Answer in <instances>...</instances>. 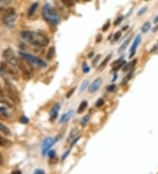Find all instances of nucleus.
Masks as SVG:
<instances>
[{
    "label": "nucleus",
    "mask_w": 158,
    "mask_h": 174,
    "mask_svg": "<svg viewBox=\"0 0 158 174\" xmlns=\"http://www.w3.org/2000/svg\"><path fill=\"white\" fill-rule=\"evenodd\" d=\"M21 37L28 43L39 47H46L49 43V39L47 36L39 32L34 31H23L21 32Z\"/></svg>",
    "instance_id": "1"
},
{
    "label": "nucleus",
    "mask_w": 158,
    "mask_h": 174,
    "mask_svg": "<svg viewBox=\"0 0 158 174\" xmlns=\"http://www.w3.org/2000/svg\"><path fill=\"white\" fill-rule=\"evenodd\" d=\"M42 16L46 21L52 25H57L60 21L58 13L54 10V8L49 4H46L43 7Z\"/></svg>",
    "instance_id": "2"
},
{
    "label": "nucleus",
    "mask_w": 158,
    "mask_h": 174,
    "mask_svg": "<svg viewBox=\"0 0 158 174\" xmlns=\"http://www.w3.org/2000/svg\"><path fill=\"white\" fill-rule=\"evenodd\" d=\"M0 18L4 24L8 27H12L16 20V12L13 8H2L0 9Z\"/></svg>",
    "instance_id": "3"
},
{
    "label": "nucleus",
    "mask_w": 158,
    "mask_h": 174,
    "mask_svg": "<svg viewBox=\"0 0 158 174\" xmlns=\"http://www.w3.org/2000/svg\"><path fill=\"white\" fill-rule=\"evenodd\" d=\"M5 90H6V95L9 97V99L14 103H19L20 102V95L19 92L18 91L16 86L12 84L9 79L5 80Z\"/></svg>",
    "instance_id": "4"
},
{
    "label": "nucleus",
    "mask_w": 158,
    "mask_h": 174,
    "mask_svg": "<svg viewBox=\"0 0 158 174\" xmlns=\"http://www.w3.org/2000/svg\"><path fill=\"white\" fill-rule=\"evenodd\" d=\"M0 76L1 77H5V76H9L10 77H12V79L18 80V71L15 69V66L11 65L9 64H1L0 67Z\"/></svg>",
    "instance_id": "5"
},
{
    "label": "nucleus",
    "mask_w": 158,
    "mask_h": 174,
    "mask_svg": "<svg viewBox=\"0 0 158 174\" xmlns=\"http://www.w3.org/2000/svg\"><path fill=\"white\" fill-rule=\"evenodd\" d=\"M17 66L18 67V69L21 70L24 79H26V80L30 79V77L32 76V67L29 65L28 62L26 61L23 58L19 59L17 61Z\"/></svg>",
    "instance_id": "6"
},
{
    "label": "nucleus",
    "mask_w": 158,
    "mask_h": 174,
    "mask_svg": "<svg viewBox=\"0 0 158 174\" xmlns=\"http://www.w3.org/2000/svg\"><path fill=\"white\" fill-rule=\"evenodd\" d=\"M19 55H20L21 57L25 59L26 61H27L29 64H34L35 66H38V67H41V68H45L47 66L46 62H44L43 60H41L37 56H34L33 55H30V54L25 52H19Z\"/></svg>",
    "instance_id": "7"
},
{
    "label": "nucleus",
    "mask_w": 158,
    "mask_h": 174,
    "mask_svg": "<svg viewBox=\"0 0 158 174\" xmlns=\"http://www.w3.org/2000/svg\"><path fill=\"white\" fill-rule=\"evenodd\" d=\"M3 58L5 59V61L7 64L13 65V66H17L18 59L15 56L12 48H7L3 52Z\"/></svg>",
    "instance_id": "8"
},
{
    "label": "nucleus",
    "mask_w": 158,
    "mask_h": 174,
    "mask_svg": "<svg viewBox=\"0 0 158 174\" xmlns=\"http://www.w3.org/2000/svg\"><path fill=\"white\" fill-rule=\"evenodd\" d=\"M55 143V140H54L51 137H47L44 140L42 143V154L45 155L46 153H47L48 150L52 147Z\"/></svg>",
    "instance_id": "9"
},
{
    "label": "nucleus",
    "mask_w": 158,
    "mask_h": 174,
    "mask_svg": "<svg viewBox=\"0 0 158 174\" xmlns=\"http://www.w3.org/2000/svg\"><path fill=\"white\" fill-rule=\"evenodd\" d=\"M141 41V37L140 35H137L136 38L135 39V41L132 44V47L130 48V55H129V58H132L134 56H135V52H136V49H137V47L139 46V44Z\"/></svg>",
    "instance_id": "10"
},
{
    "label": "nucleus",
    "mask_w": 158,
    "mask_h": 174,
    "mask_svg": "<svg viewBox=\"0 0 158 174\" xmlns=\"http://www.w3.org/2000/svg\"><path fill=\"white\" fill-rule=\"evenodd\" d=\"M101 84H102V80L100 78L94 80L93 83H91L89 86V92L91 93H96L99 89V87L101 86Z\"/></svg>",
    "instance_id": "11"
},
{
    "label": "nucleus",
    "mask_w": 158,
    "mask_h": 174,
    "mask_svg": "<svg viewBox=\"0 0 158 174\" xmlns=\"http://www.w3.org/2000/svg\"><path fill=\"white\" fill-rule=\"evenodd\" d=\"M12 144V142L9 141L8 139H6L5 137H2L0 135V147H3V148H7V147H10Z\"/></svg>",
    "instance_id": "12"
},
{
    "label": "nucleus",
    "mask_w": 158,
    "mask_h": 174,
    "mask_svg": "<svg viewBox=\"0 0 158 174\" xmlns=\"http://www.w3.org/2000/svg\"><path fill=\"white\" fill-rule=\"evenodd\" d=\"M72 114H73V111L72 110H70V112L64 114L62 116V118H61V120H60V122H61V123H64V122H68L69 119H70V117H71V115H72Z\"/></svg>",
    "instance_id": "13"
},
{
    "label": "nucleus",
    "mask_w": 158,
    "mask_h": 174,
    "mask_svg": "<svg viewBox=\"0 0 158 174\" xmlns=\"http://www.w3.org/2000/svg\"><path fill=\"white\" fill-rule=\"evenodd\" d=\"M111 57V55H108V56H107L104 59V61L101 63V64H100L99 66L98 67V70H99L100 71V70H103L105 66H106V64H108V62H109V60H110V58Z\"/></svg>",
    "instance_id": "14"
},
{
    "label": "nucleus",
    "mask_w": 158,
    "mask_h": 174,
    "mask_svg": "<svg viewBox=\"0 0 158 174\" xmlns=\"http://www.w3.org/2000/svg\"><path fill=\"white\" fill-rule=\"evenodd\" d=\"M87 106H88L87 101H86V100H83L82 103L80 104V106H79L78 110H77V113H78V114H82L83 112L87 108Z\"/></svg>",
    "instance_id": "15"
},
{
    "label": "nucleus",
    "mask_w": 158,
    "mask_h": 174,
    "mask_svg": "<svg viewBox=\"0 0 158 174\" xmlns=\"http://www.w3.org/2000/svg\"><path fill=\"white\" fill-rule=\"evenodd\" d=\"M0 132L3 133L4 135H9L11 134L10 129L7 128L6 126H5L4 124H2V123H0Z\"/></svg>",
    "instance_id": "16"
},
{
    "label": "nucleus",
    "mask_w": 158,
    "mask_h": 174,
    "mask_svg": "<svg viewBox=\"0 0 158 174\" xmlns=\"http://www.w3.org/2000/svg\"><path fill=\"white\" fill-rule=\"evenodd\" d=\"M136 64H137V60L136 59H135L132 63H130V64H128L126 67H124L123 68V71H128V70L130 69V70H132V69H135V66L136 65Z\"/></svg>",
    "instance_id": "17"
},
{
    "label": "nucleus",
    "mask_w": 158,
    "mask_h": 174,
    "mask_svg": "<svg viewBox=\"0 0 158 174\" xmlns=\"http://www.w3.org/2000/svg\"><path fill=\"white\" fill-rule=\"evenodd\" d=\"M55 47H51V48L48 49V51H47V59L51 60V59L55 56Z\"/></svg>",
    "instance_id": "18"
},
{
    "label": "nucleus",
    "mask_w": 158,
    "mask_h": 174,
    "mask_svg": "<svg viewBox=\"0 0 158 174\" xmlns=\"http://www.w3.org/2000/svg\"><path fill=\"white\" fill-rule=\"evenodd\" d=\"M134 69H132V70H130V71H129V73L128 74V75L126 76L124 78H123V81H122V85H124V84H126V83H128V82L131 79V77H132V76H133V74H134Z\"/></svg>",
    "instance_id": "19"
},
{
    "label": "nucleus",
    "mask_w": 158,
    "mask_h": 174,
    "mask_svg": "<svg viewBox=\"0 0 158 174\" xmlns=\"http://www.w3.org/2000/svg\"><path fill=\"white\" fill-rule=\"evenodd\" d=\"M9 116V114L7 113V110L5 107H0V118L6 119Z\"/></svg>",
    "instance_id": "20"
},
{
    "label": "nucleus",
    "mask_w": 158,
    "mask_h": 174,
    "mask_svg": "<svg viewBox=\"0 0 158 174\" xmlns=\"http://www.w3.org/2000/svg\"><path fill=\"white\" fill-rule=\"evenodd\" d=\"M37 7H38V4H37V3H34V5H32V6L30 7L29 11H28V16H29V17H31L32 15H34V13L35 11H36Z\"/></svg>",
    "instance_id": "21"
},
{
    "label": "nucleus",
    "mask_w": 158,
    "mask_h": 174,
    "mask_svg": "<svg viewBox=\"0 0 158 174\" xmlns=\"http://www.w3.org/2000/svg\"><path fill=\"white\" fill-rule=\"evenodd\" d=\"M77 135H78V130L76 129V128L72 129V130H71V132H70V137H69L68 141H71L72 139L76 138V136H77Z\"/></svg>",
    "instance_id": "22"
},
{
    "label": "nucleus",
    "mask_w": 158,
    "mask_h": 174,
    "mask_svg": "<svg viewBox=\"0 0 158 174\" xmlns=\"http://www.w3.org/2000/svg\"><path fill=\"white\" fill-rule=\"evenodd\" d=\"M125 64H126V63H125L124 61H121L120 63H119L118 65H114V66H113V68H112V71H113V72H116V71H118V70H120V68H122Z\"/></svg>",
    "instance_id": "23"
},
{
    "label": "nucleus",
    "mask_w": 158,
    "mask_h": 174,
    "mask_svg": "<svg viewBox=\"0 0 158 174\" xmlns=\"http://www.w3.org/2000/svg\"><path fill=\"white\" fill-rule=\"evenodd\" d=\"M130 41H131V38H128L127 41H125L124 43H123L122 45L120 46V49H119V52H122V51H124L125 49H126V48L128 47V45L129 44V42H130Z\"/></svg>",
    "instance_id": "24"
},
{
    "label": "nucleus",
    "mask_w": 158,
    "mask_h": 174,
    "mask_svg": "<svg viewBox=\"0 0 158 174\" xmlns=\"http://www.w3.org/2000/svg\"><path fill=\"white\" fill-rule=\"evenodd\" d=\"M60 109V104H56L54 107H53L51 111H50V115L53 114H58V111Z\"/></svg>",
    "instance_id": "25"
},
{
    "label": "nucleus",
    "mask_w": 158,
    "mask_h": 174,
    "mask_svg": "<svg viewBox=\"0 0 158 174\" xmlns=\"http://www.w3.org/2000/svg\"><path fill=\"white\" fill-rule=\"evenodd\" d=\"M150 28V23L149 22H147L143 25V27H141V31H142V33H147L148 30Z\"/></svg>",
    "instance_id": "26"
},
{
    "label": "nucleus",
    "mask_w": 158,
    "mask_h": 174,
    "mask_svg": "<svg viewBox=\"0 0 158 174\" xmlns=\"http://www.w3.org/2000/svg\"><path fill=\"white\" fill-rule=\"evenodd\" d=\"M63 1V3L64 4L65 6H74V4H75V0H62Z\"/></svg>",
    "instance_id": "27"
},
{
    "label": "nucleus",
    "mask_w": 158,
    "mask_h": 174,
    "mask_svg": "<svg viewBox=\"0 0 158 174\" xmlns=\"http://www.w3.org/2000/svg\"><path fill=\"white\" fill-rule=\"evenodd\" d=\"M88 122H89V115H84L81 120V125L83 127H84V126H86Z\"/></svg>",
    "instance_id": "28"
},
{
    "label": "nucleus",
    "mask_w": 158,
    "mask_h": 174,
    "mask_svg": "<svg viewBox=\"0 0 158 174\" xmlns=\"http://www.w3.org/2000/svg\"><path fill=\"white\" fill-rule=\"evenodd\" d=\"M0 103H5V104H8V102L6 101V97L4 95V93L0 91Z\"/></svg>",
    "instance_id": "29"
},
{
    "label": "nucleus",
    "mask_w": 158,
    "mask_h": 174,
    "mask_svg": "<svg viewBox=\"0 0 158 174\" xmlns=\"http://www.w3.org/2000/svg\"><path fill=\"white\" fill-rule=\"evenodd\" d=\"M88 85H89V81H88V80H84V81L82 83V85H81L80 91L82 92V91H83V90H85V89H86V87H88Z\"/></svg>",
    "instance_id": "30"
},
{
    "label": "nucleus",
    "mask_w": 158,
    "mask_h": 174,
    "mask_svg": "<svg viewBox=\"0 0 158 174\" xmlns=\"http://www.w3.org/2000/svg\"><path fill=\"white\" fill-rule=\"evenodd\" d=\"M83 71L84 73H88V72L90 71V67L88 66L86 63H83Z\"/></svg>",
    "instance_id": "31"
},
{
    "label": "nucleus",
    "mask_w": 158,
    "mask_h": 174,
    "mask_svg": "<svg viewBox=\"0 0 158 174\" xmlns=\"http://www.w3.org/2000/svg\"><path fill=\"white\" fill-rule=\"evenodd\" d=\"M104 104H105V100L103 99H99L97 101V103H96V106L97 107H101Z\"/></svg>",
    "instance_id": "32"
},
{
    "label": "nucleus",
    "mask_w": 158,
    "mask_h": 174,
    "mask_svg": "<svg viewBox=\"0 0 158 174\" xmlns=\"http://www.w3.org/2000/svg\"><path fill=\"white\" fill-rule=\"evenodd\" d=\"M109 27H110V21L108 20V21H107V22H106V23L104 25V27H103L102 30H103L104 32H106V31L108 30V28H109Z\"/></svg>",
    "instance_id": "33"
},
{
    "label": "nucleus",
    "mask_w": 158,
    "mask_h": 174,
    "mask_svg": "<svg viewBox=\"0 0 158 174\" xmlns=\"http://www.w3.org/2000/svg\"><path fill=\"white\" fill-rule=\"evenodd\" d=\"M100 57H101V56H100V55H98V56H97L96 57L94 58L93 61H92V65H93V66H95V65H96V64H97V63H98V62L99 61Z\"/></svg>",
    "instance_id": "34"
},
{
    "label": "nucleus",
    "mask_w": 158,
    "mask_h": 174,
    "mask_svg": "<svg viewBox=\"0 0 158 174\" xmlns=\"http://www.w3.org/2000/svg\"><path fill=\"white\" fill-rule=\"evenodd\" d=\"M120 36H121V32H120V31H119V32H117V33L114 35V36H113L114 41H118V40L120 38Z\"/></svg>",
    "instance_id": "35"
},
{
    "label": "nucleus",
    "mask_w": 158,
    "mask_h": 174,
    "mask_svg": "<svg viewBox=\"0 0 158 174\" xmlns=\"http://www.w3.org/2000/svg\"><path fill=\"white\" fill-rule=\"evenodd\" d=\"M29 122V120L26 118V117H25V116H22L21 118H20V122H22L23 124H27Z\"/></svg>",
    "instance_id": "36"
},
{
    "label": "nucleus",
    "mask_w": 158,
    "mask_h": 174,
    "mask_svg": "<svg viewBox=\"0 0 158 174\" xmlns=\"http://www.w3.org/2000/svg\"><path fill=\"white\" fill-rule=\"evenodd\" d=\"M75 90H76V88H75V87H74V88H72V89H70V92H68V93H67L66 97H67V98H70V97H71V95H72V94L74 93Z\"/></svg>",
    "instance_id": "37"
},
{
    "label": "nucleus",
    "mask_w": 158,
    "mask_h": 174,
    "mask_svg": "<svg viewBox=\"0 0 158 174\" xmlns=\"http://www.w3.org/2000/svg\"><path fill=\"white\" fill-rule=\"evenodd\" d=\"M47 155H48V157H55V151H47Z\"/></svg>",
    "instance_id": "38"
},
{
    "label": "nucleus",
    "mask_w": 158,
    "mask_h": 174,
    "mask_svg": "<svg viewBox=\"0 0 158 174\" xmlns=\"http://www.w3.org/2000/svg\"><path fill=\"white\" fill-rule=\"evenodd\" d=\"M57 162V159H56V157H51V158H50V164H55V163Z\"/></svg>",
    "instance_id": "39"
},
{
    "label": "nucleus",
    "mask_w": 158,
    "mask_h": 174,
    "mask_svg": "<svg viewBox=\"0 0 158 174\" xmlns=\"http://www.w3.org/2000/svg\"><path fill=\"white\" fill-rule=\"evenodd\" d=\"M11 1H12V0H0V2H1L2 4H4V5H8V4H10Z\"/></svg>",
    "instance_id": "40"
},
{
    "label": "nucleus",
    "mask_w": 158,
    "mask_h": 174,
    "mask_svg": "<svg viewBox=\"0 0 158 174\" xmlns=\"http://www.w3.org/2000/svg\"><path fill=\"white\" fill-rule=\"evenodd\" d=\"M122 20V17H120L119 18V19H116V21L114 22V25L115 26H117V25H119V24L120 23V21Z\"/></svg>",
    "instance_id": "41"
},
{
    "label": "nucleus",
    "mask_w": 158,
    "mask_h": 174,
    "mask_svg": "<svg viewBox=\"0 0 158 174\" xmlns=\"http://www.w3.org/2000/svg\"><path fill=\"white\" fill-rule=\"evenodd\" d=\"M114 89H115V85H113L107 87V90H108V91H113Z\"/></svg>",
    "instance_id": "42"
},
{
    "label": "nucleus",
    "mask_w": 158,
    "mask_h": 174,
    "mask_svg": "<svg viewBox=\"0 0 158 174\" xmlns=\"http://www.w3.org/2000/svg\"><path fill=\"white\" fill-rule=\"evenodd\" d=\"M34 173L35 174H45L44 173V172H43V171H41V170H36Z\"/></svg>",
    "instance_id": "43"
},
{
    "label": "nucleus",
    "mask_w": 158,
    "mask_h": 174,
    "mask_svg": "<svg viewBox=\"0 0 158 174\" xmlns=\"http://www.w3.org/2000/svg\"><path fill=\"white\" fill-rule=\"evenodd\" d=\"M70 150H69V151H66V153H65L64 155H63V159H65V158H66V157H67V156H68V155H69V154H70Z\"/></svg>",
    "instance_id": "44"
},
{
    "label": "nucleus",
    "mask_w": 158,
    "mask_h": 174,
    "mask_svg": "<svg viewBox=\"0 0 158 174\" xmlns=\"http://www.w3.org/2000/svg\"><path fill=\"white\" fill-rule=\"evenodd\" d=\"M146 10H147V8H146V7H144V8H142V9H141V11H140V12H138V15H141V14H142V13H143V12H145V11H146Z\"/></svg>",
    "instance_id": "45"
},
{
    "label": "nucleus",
    "mask_w": 158,
    "mask_h": 174,
    "mask_svg": "<svg viewBox=\"0 0 158 174\" xmlns=\"http://www.w3.org/2000/svg\"><path fill=\"white\" fill-rule=\"evenodd\" d=\"M101 39H102V35H99V36H98V39L96 40V41H97V42H99V41H101Z\"/></svg>",
    "instance_id": "46"
},
{
    "label": "nucleus",
    "mask_w": 158,
    "mask_h": 174,
    "mask_svg": "<svg viewBox=\"0 0 158 174\" xmlns=\"http://www.w3.org/2000/svg\"><path fill=\"white\" fill-rule=\"evenodd\" d=\"M12 174H21V172H20V171H14V172H12Z\"/></svg>",
    "instance_id": "47"
},
{
    "label": "nucleus",
    "mask_w": 158,
    "mask_h": 174,
    "mask_svg": "<svg viewBox=\"0 0 158 174\" xmlns=\"http://www.w3.org/2000/svg\"><path fill=\"white\" fill-rule=\"evenodd\" d=\"M154 22H155V23H157V22H158V15L156 16V17L155 18V19H154Z\"/></svg>",
    "instance_id": "48"
},
{
    "label": "nucleus",
    "mask_w": 158,
    "mask_h": 174,
    "mask_svg": "<svg viewBox=\"0 0 158 174\" xmlns=\"http://www.w3.org/2000/svg\"><path fill=\"white\" fill-rule=\"evenodd\" d=\"M3 163V157H2V155H1V153H0V164Z\"/></svg>",
    "instance_id": "49"
},
{
    "label": "nucleus",
    "mask_w": 158,
    "mask_h": 174,
    "mask_svg": "<svg viewBox=\"0 0 158 174\" xmlns=\"http://www.w3.org/2000/svg\"><path fill=\"white\" fill-rule=\"evenodd\" d=\"M83 1H90V0H83Z\"/></svg>",
    "instance_id": "50"
}]
</instances>
